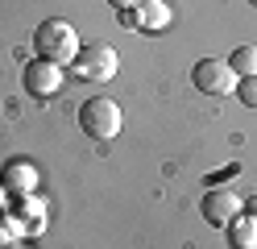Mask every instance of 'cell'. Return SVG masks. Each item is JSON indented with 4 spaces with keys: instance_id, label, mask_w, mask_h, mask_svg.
I'll use <instances>...</instances> for the list:
<instances>
[{
    "instance_id": "cell-1",
    "label": "cell",
    "mask_w": 257,
    "mask_h": 249,
    "mask_svg": "<svg viewBox=\"0 0 257 249\" xmlns=\"http://www.w3.org/2000/svg\"><path fill=\"white\" fill-rule=\"evenodd\" d=\"M34 50H38V58L46 62H58V66H71L75 54L83 46H79V33L71 21H62V17H50V21H42L34 29Z\"/></svg>"
},
{
    "instance_id": "cell-7",
    "label": "cell",
    "mask_w": 257,
    "mask_h": 249,
    "mask_svg": "<svg viewBox=\"0 0 257 249\" xmlns=\"http://www.w3.org/2000/svg\"><path fill=\"white\" fill-rule=\"evenodd\" d=\"M0 187H5L9 195H34V187H38V171L29 166L25 158H13V162H5V171H0Z\"/></svg>"
},
{
    "instance_id": "cell-14",
    "label": "cell",
    "mask_w": 257,
    "mask_h": 249,
    "mask_svg": "<svg viewBox=\"0 0 257 249\" xmlns=\"http://www.w3.org/2000/svg\"><path fill=\"white\" fill-rule=\"evenodd\" d=\"M108 5H112V9L120 13V9H133V5H141V0H108Z\"/></svg>"
},
{
    "instance_id": "cell-4",
    "label": "cell",
    "mask_w": 257,
    "mask_h": 249,
    "mask_svg": "<svg viewBox=\"0 0 257 249\" xmlns=\"http://www.w3.org/2000/svg\"><path fill=\"white\" fill-rule=\"evenodd\" d=\"M191 83H195V92L228 96V92H236V71L228 66V58H199L191 66Z\"/></svg>"
},
{
    "instance_id": "cell-10",
    "label": "cell",
    "mask_w": 257,
    "mask_h": 249,
    "mask_svg": "<svg viewBox=\"0 0 257 249\" xmlns=\"http://www.w3.org/2000/svg\"><path fill=\"white\" fill-rule=\"evenodd\" d=\"M228 66L236 71V79L257 75V46H236L232 54H228Z\"/></svg>"
},
{
    "instance_id": "cell-2",
    "label": "cell",
    "mask_w": 257,
    "mask_h": 249,
    "mask_svg": "<svg viewBox=\"0 0 257 249\" xmlns=\"http://www.w3.org/2000/svg\"><path fill=\"white\" fill-rule=\"evenodd\" d=\"M120 125H124L120 121V104L108 100V96H91V100H83V108H79V129H83L87 137H95V141L116 137Z\"/></svg>"
},
{
    "instance_id": "cell-3",
    "label": "cell",
    "mask_w": 257,
    "mask_h": 249,
    "mask_svg": "<svg viewBox=\"0 0 257 249\" xmlns=\"http://www.w3.org/2000/svg\"><path fill=\"white\" fill-rule=\"evenodd\" d=\"M116 50L112 46H104V42H95V46H83L75 54V62H71V71L83 79V83H108L112 75H116Z\"/></svg>"
},
{
    "instance_id": "cell-5",
    "label": "cell",
    "mask_w": 257,
    "mask_h": 249,
    "mask_svg": "<svg viewBox=\"0 0 257 249\" xmlns=\"http://www.w3.org/2000/svg\"><path fill=\"white\" fill-rule=\"evenodd\" d=\"M199 212H203V220H207V224L228 228L236 216L245 212V199H240L232 187H207L203 199H199Z\"/></svg>"
},
{
    "instance_id": "cell-15",
    "label": "cell",
    "mask_w": 257,
    "mask_h": 249,
    "mask_svg": "<svg viewBox=\"0 0 257 249\" xmlns=\"http://www.w3.org/2000/svg\"><path fill=\"white\" fill-rule=\"evenodd\" d=\"M245 212H249V216H257V195H253V199H245Z\"/></svg>"
},
{
    "instance_id": "cell-6",
    "label": "cell",
    "mask_w": 257,
    "mask_h": 249,
    "mask_svg": "<svg viewBox=\"0 0 257 249\" xmlns=\"http://www.w3.org/2000/svg\"><path fill=\"white\" fill-rule=\"evenodd\" d=\"M62 66L58 62H46V58H34L25 66V92L29 96H38V100H50V96H58L62 92Z\"/></svg>"
},
{
    "instance_id": "cell-13",
    "label": "cell",
    "mask_w": 257,
    "mask_h": 249,
    "mask_svg": "<svg viewBox=\"0 0 257 249\" xmlns=\"http://www.w3.org/2000/svg\"><path fill=\"white\" fill-rule=\"evenodd\" d=\"M120 25H124V29H141V17H137V5H133V9H120Z\"/></svg>"
},
{
    "instance_id": "cell-12",
    "label": "cell",
    "mask_w": 257,
    "mask_h": 249,
    "mask_svg": "<svg viewBox=\"0 0 257 249\" xmlns=\"http://www.w3.org/2000/svg\"><path fill=\"white\" fill-rule=\"evenodd\" d=\"M245 108H257V75H245V79H236V92H232Z\"/></svg>"
},
{
    "instance_id": "cell-8",
    "label": "cell",
    "mask_w": 257,
    "mask_h": 249,
    "mask_svg": "<svg viewBox=\"0 0 257 249\" xmlns=\"http://www.w3.org/2000/svg\"><path fill=\"white\" fill-rule=\"evenodd\" d=\"M137 17H141V29H146V33H162L170 25V5H166V0H141Z\"/></svg>"
},
{
    "instance_id": "cell-18",
    "label": "cell",
    "mask_w": 257,
    "mask_h": 249,
    "mask_svg": "<svg viewBox=\"0 0 257 249\" xmlns=\"http://www.w3.org/2000/svg\"><path fill=\"white\" fill-rule=\"evenodd\" d=\"M249 5H257V0H249Z\"/></svg>"
},
{
    "instance_id": "cell-11",
    "label": "cell",
    "mask_w": 257,
    "mask_h": 249,
    "mask_svg": "<svg viewBox=\"0 0 257 249\" xmlns=\"http://www.w3.org/2000/svg\"><path fill=\"white\" fill-rule=\"evenodd\" d=\"M21 232H29V224L21 220V216H0V249H5V245H17Z\"/></svg>"
},
{
    "instance_id": "cell-16",
    "label": "cell",
    "mask_w": 257,
    "mask_h": 249,
    "mask_svg": "<svg viewBox=\"0 0 257 249\" xmlns=\"http://www.w3.org/2000/svg\"><path fill=\"white\" fill-rule=\"evenodd\" d=\"M5 199H9V191H5V187H0V208H5Z\"/></svg>"
},
{
    "instance_id": "cell-17",
    "label": "cell",
    "mask_w": 257,
    "mask_h": 249,
    "mask_svg": "<svg viewBox=\"0 0 257 249\" xmlns=\"http://www.w3.org/2000/svg\"><path fill=\"white\" fill-rule=\"evenodd\" d=\"M5 249H29V245H21V241H17V245H5Z\"/></svg>"
},
{
    "instance_id": "cell-9",
    "label": "cell",
    "mask_w": 257,
    "mask_h": 249,
    "mask_svg": "<svg viewBox=\"0 0 257 249\" xmlns=\"http://www.w3.org/2000/svg\"><path fill=\"white\" fill-rule=\"evenodd\" d=\"M228 241L232 249H257V216H236L228 224Z\"/></svg>"
}]
</instances>
